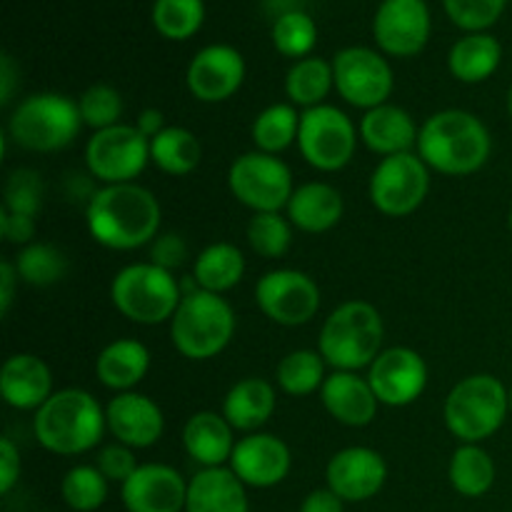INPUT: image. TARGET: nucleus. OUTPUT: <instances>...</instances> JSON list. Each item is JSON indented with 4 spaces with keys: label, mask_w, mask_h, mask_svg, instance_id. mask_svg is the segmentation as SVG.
Segmentation results:
<instances>
[{
    "label": "nucleus",
    "mask_w": 512,
    "mask_h": 512,
    "mask_svg": "<svg viewBox=\"0 0 512 512\" xmlns=\"http://www.w3.org/2000/svg\"><path fill=\"white\" fill-rule=\"evenodd\" d=\"M88 230L110 250H135L158 238L160 203L138 183L105 185L88 200Z\"/></svg>",
    "instance_id": "f257e3e1"
},
{
    "label": "nucleus",
    "mask_w": 512,
    "mask_h": 512,
    "mask_svg": "<svg viewBox=\"0 0 512 512\" xmlns=\"http://www.w3.org/2000/svg\"><path fill=\"white\" fill-rule=\"evenodd\" d=\"M490 153V130L468 110H440L420 125L418 155L438 173L473 175L488 163Z\"/></svg>",
    "instance_id": "f03ea898"
},
{
    "label": "nucleus",
    "mask_w": 512,
    "mask_h": 512,
    "mask_svg": "<svg viewBox=\"0 0 512 512\" xmlns=\"http://www.w3.org/2000/svg\"><path fill=\"white\" fill-rule=\"evenodd\" d=\"M108 420L98 400L80 388L58 390L35 410L33 430L38 443L55 455H80L103 438Z\"/></svg>",
    "instance_id": "7ed1b4c3"
},
{
    "label": "nucleus",
    "mask_w": 512,
    "mask_h": 512,
    "mask_svg": "<svg viewBox=\"0 0 512 512\" xmlns=\"http://www.w3.org/2000/svg\"><path fill=\"white\" fill-rule=\"evenodd\" d=\"M385 325L375 305L348 300L325 318L318 338V353L328 365L345 373L370 368L383 353Z\"/></svg>",
    "instance_id": "20e7f679"
},
{
    "label": "nucleus",
    "mask_w": 512,
    "mask_h": 512,
    "mask_svg": "<svg viewBox=\"0 0 512 512\" xmlns=\"http://www.w3.org/2000/svg\"><path fill=\"white\" fill-rule=\"evenodd\" d=\"M510 413V390L495 375L460 380L445 398V425L460 443H483L503 428Z\"/></svg>",
    "instance_id": "39448f33"
},
{
    "label": "nucleus",
    "mask_w": 512,
    "mask_h": 512,
    "mask_svg": "<svg viewBox=\"0 0 512 512\" xmlns=\"http://www.w3.org/2000/svg\"><path fill=\"white\" fill-rule=\"evenodd\" d=\"M235 335V313L223 295H185L170 320V338L175 350L188 360H210L223 353Z\"/></svg>",
    "instance_id": "423d86ee"
},
{
    "label": "nucleus",
    "mask_w": 512,
    "mask_h": 512,
    "mask_svg": "<svg viewBox=\"0 0 512 512\" xmlns=\"http://www.w3.org/2000/svg\"><path fill=\"white\" fill-rule=\"evenodd\" d=\"M80 105L60 93H35L13 110L8 133L20 148L33 153H55L78 138L83 128Z\"/></svg>",
    "instance_id": "0eeeda50"
},
{
    "label": "nucleus",
    "mask_w": 512,
    "mask_h": 512,
    "mask_svg": "<svg viewBox=\"0 0 512 512\" xmlns=\"http://www.w3.org/2000/svg\"><path fill=\"white\" fill-rule=\"evenodd\" d=\"M110 300L133 323L158 325L173 320L183 288L170 270L155 263H133L113 278Z\"/></svg>",
    "instance_id": "6e6552de"
},
{
    "label": "nucleus",
    "mask_w": 512,
    "mask_h": 512,
    "mask_svg": "<svg viewBox=\"0 0 512 512\" xmlns=\"http://www.w3.org/2000/svg\"><path fill=\"white\" fill-rule=\"evenodd\" d=\"M230 193L255 213H280L293 198V173L278 155L245 153L228 170Z\"/></svg>",
    "instance_id": "1a4fd4ad"
},
{
    "label": "nucleus",
    "mask_w": 512,
    "mask_h": 512,
    "mask_svg": "<svg viewBox=\"0 0 512 512\" xmlns=\"http://www.w3.org/2000/svg\"><path fill=\"white\" fill-rule=\"evenodd\" d=\"M298 145L303 158L323 173L343 170L358 148L355 123L335 105H318L300 115Z\"/></svg>",
    "instance_id": "9d476101"
},
{
    "label": "nucleus",
    "mask_w": 512,
    "mask_h": 512,
    "mask_svg": "<svg viewBox=\"0 0 512 512\" xmlns=\"http://www.w3.org/2000/svg\"><path fill=\"white\" fill-rule=\"evenodd\" d=\"M370 203L388 218H405L425 203L430 168L415 153L383 158L370 175Z\"/></svg>",
    "instance_id": "9b49d317"
},
{
    "label": "nucleus",
    "mask_w": 512,
    "mask_h": 512,
    "mask_svg": "<svg viewBox=\"0 0 512 512\" xmlns=\"http://www.w3.org/2000/svg\"><path fill=\"white\" fill-rule=\"evenodd\" d=\"M150 163V140L135 125L118 123L95 130L85 145V165L90 175L105 185L133 183Z\"/></svg>",
    "instance_id": "f8f14e48"
},
{
    "label": "nucleus",
    "mask_w": 512,
    "mask_h": 512,
    "mask_svg": "<svg viewBox=\"0 0 512 512\" xmlns=\"http://www.w3.org/2000/svg\"><path fill=\"white\" fill-rule=\"evenodd\" d=\"M335 90L345 103L355 108L373 110L388 103L393 93V68L388 60L373 48H343L333 58Z\"/></svg>",
    "instance_id": "ddd939ff"
},
{
    "label": "nucleus",
    "mask_w": 512,
    "mask_h": 512,
    "mask_svg": "<svg viewBox=\"0 0 512 512\" xmlns=\"http://www.w3.org/2000/svg\"><path fill=\"white\" fill-rule=\"evenodd\" d=\"M255 300L265 318L285 328H298L318 315L320 288L303 270L280 268L270 270L258 280Z\"/></svg>",
    "instance_id": "4468645a"
},
{
    "label": "nucleus",
    "mask_w": 512,
    "mask_h": 512,
    "mask_svg": "<svg viewBox=\"0 0 512 512\" xmlns=\"http://www.w3.org/2000/svg\"><path fill=\"white\" fill-rule=\"evenodd\" d=\"M430 8L425 0H383L373 20L380 50L395 58H413L428 45Z\"/></svg>",
    "instance_id": "2eb2a0df"
},
{
    "label": "nucleus",
    "mask_w": 512,
    "mask_h": 512,
    "mask_svg": "<svg viewBox=\"0 0 512 512\" xmlns=\"http://www.w3.org/2000/svg\"><path fill=\"white\" fill-rule=\"evenodd\" d=\"M368 380L380 405L405 408L428 388V365L413 348H388L370 365Z\"/></svg>",
    "instance_id": "dca6fc26"
},
{
    "label": "nucleus",
    "mask_w": 512,
    "mask_h": 512,
    "mask_svg": "<svg viewBox=\"0 0 512 512\" xmlns=\"http://www.w3.org/2000/svg\"><path fill=\"white\" fill-rule=\"evenodd\" d=\"M325 478H328V488L343 503H363L383 490L388 480V463L378 450L355 445L330 458Z\"/></svg>",
    "instance_id": "f3484780"
},
{
    "label": "nucleus",
    "mask_w": 512,
    "mask_h": 512,
    "mask_svg": "<svg viewBox=\"0 0 512 512\" xmlns=\"http://www.w3.org/2000/svg\"><path fill=\"white\" fill-rule=\"evenodd\" d=\"M185 80L200 103H223L243 85L245 58L233 45H208L190 60Z\"/></svg>",
    "instance_id": "a211bd4d"
},
{
    "label": "nucleus",
    "mask_w": 512,
    "mask_h": 512,
    "mask_svg": "<svg viewBox=\"0 0 512 512\" xmlns=\"http://www.w3.org/2000/svg\"><path fill=\"white\" fill-rule=\"evenodd\" d=\"M123 505L128 512H185L188 483L175 468L145 463L123 483Z\"/></svg>",
    "instance_id": "6ab92c4d"
},
{
    "label": "nucleus",
    "mask_w": 512,
    "mask_h": 512,
    "mask_svg": "<svg viewBox=\"0 0 512 512\" xmlns=\"http://www.w3.org/2000/svg\"><path fill=\"white\" fill-rule=\"evenodd\" d=\"M290 448L270 433H250L235 443L230 470L243 480L245 488H273L290 473Z\"/></svg>",
    "instance_id": "aec40b11"
},
{
    "label": "nucleus",
    "mask_w": 512,
    "mask_h": 512,
    "mask_svg": "<svg viewBox=\"0 0 512 512\" xmlns=\"http://www.w3.org/2000/svg\"><path fill=\"white\" fill-rule=\"evenodd\" d=\"M108 430L128 448H150L165 430V418L153 398L140 393H118L105 408Z\"/></svg>",
    "instance_id": "412c9836"
},
{
    "label": "nucleus",
    "mask_w": 512,
    "mask_h": 512,
    "mask_svg": "<svg viewBox=\"0 0 512 512\" xmlns=\"http://www.w3.org/2000/svg\"><path fill=\"white\" fill-rule=\"evenodd\" d=\"M320 400L325 410L348 428H365L373 423L380 405L378 395L370 388V380L360 378L358 373H345V370H335L325 378Z\"/></svg>",
    "instance_id": "4be33fe9"
},
{
    "label": "nucleus",
    "mask_w": 512,
    "mask_h": 512,
    "mask_svg": "<svg viewBox=\"0 0 512 512\" xmlns=\"http://www.w3.org/2000/svg\"><path fill=\"white\" fill-rule=\"evenodd\" d=\"M0 395L15 410H40L53 395V375L33 353L10 355L0 370Z\"/></svg>",
    "instance_id": "5701e85b"
},
{
    "label": "nucleus",
    "mask_w": 512,
    "mask_h": 512,
    "mask_svg": "<svg viewBox=\"0 0 512 512\" xmlns=\"http://www.w3.org/2000/svg\"><path fill=\"white\" fill-rule=\"evenodd\" d=\"M418 135L420 130L413 115L400 105H378L373 110H365L360 120V140L383 158L413 153V148H418Z\"/></svg>",
    "instance_id": "b1692460"
},
{
    "label": "nucleus",
    "mask_w": 512,
    "mask_h": 512,
    "mask_svg": "<svg viewBox=\"0 0 512 512\" xmlns=\"http://www.w3.org/2000/svg\"><path fill=\"white\" fill-rule=\"evenodd\" d=\"M183 445L185 453L203 468H223L225 463H230L235 450L233 425L225 420V415L200 410L185 423Z\"/></svg>",
    "instance_id": "393cba45"
},
{
    "label": "nucleus",
    "mask_w": 512,
    "mask_h": 512,
    "mask_svg": "<svg viewBox=\"0 0 512 512\" xmlns=\"http://www.w3.org/2000/svg\"><path fill=\"white\" fill-rule=\"evenodd\" d=\"M185 512H250L243 480L230 468H203L188 483Z\"/></svg>",
    "instance_id": "a878e982"
},
{
    "label": "nucleus",
    "mask_w": 512,
    "mask_h": 512,
    "mask_svg": "<svg viewBox=\"0 0 512 512\" xmlns=\"http://www.w3.org/2000/svg\"><path fill=\"white\" fill-rule=\"evenodd\" d=\"M343 195L330 183H305L295 188L288 203V218L303 233H325L343 218Z\"/></svg>",
    "instance_id": "bb28decb"
},
{
    "label": "nucleus",
    "mask_w": 512,
    "mask_h": 512,
    "mask_svg": "<svg viewBox=\"0 0 512 512\" xmlns=\"http://www.w3.org/2000/svg\"><path fill=\"white\" fill-rule=\"evenodd\" d=\"M150 370V353L140 340L118 338L100 350L95 375L115 393H130Z\"/></svg>",
    "instance_id": "cd10ccee"
},
{
    "label": "nucleus",
    "mask_w": 512,
    "mask_h": 512,
    "mask_svg": "<svg viewBox=\"0 0 512 512\" xmlns=\"http://www.w3.org/2000/svg\"><path fill=\"white\" fill-rule=\"evenodd\" d=\"M275 413V390L263 378H245L228 390L223 400V415L233 430L258 433Z\"/></svg>",
    "instance_id": "c85d7f7f"
},
{
    "label": "nucleus",
    "mask_w": 512,
    "mask_h": 512,
    "mask_svg": "<svg viewBox=\"0 0 512 512\" xmlns=\"http://www.w3.org/2000/svg\"><path fill=\"white\" fill-rule=\"evenodd\" d=\"M503 60L500 40L490 33H468L453 45L448 55V68L460 83H483Z\"/></svg>",
    "instance_id": "c756f323"
},
{
    "label": "nucleus",
    "mask_w": 512,
    "mask_h": 512,
    "mask_svg": "<svg viewBox=\"0 0 512 512\" xmlns=\"http://www.w3.org/2000/svg\"><path fill=\"white\" fill-rule=\"evenodd\" d=\"M200 160H203V145L193 130L168 125L163 133L150 140V163L165 175L183 178L198 168Z\"/></svg>",
    "instance_id": "7c9ffc66"
},
{
    "label": "nucleus",
    "mask_w": 512,
    "mask_h": 512,
    "mask_svg": "<svg viewBox=\"0 0 512 512\" xmlns=\"http://www.w3.org/2000/svg\"><path fill=\"white\" fill-rule=\"evenodd\" d=\"M245 258L233 243H213L195 258L193 278L205 293L223 295L243 280Z\"/></svg>",
    "instance_id": "2f4dec72"
},
{
    "label": "nucleus",
    "mask_w": 512,
    "mask_h": 512,
    "mask_svg": "<svg viewBox=\"0 0 512 512\" xmlns=\"http://www.w3.org/2000/svg\"><path fill=\"white\" fill-rule=\"evenodd\" d=\"M450 485L465 498H483L495 483V463L478 443H463L450 458Z\"/></svg>",
    "instance_id": "473e14b6"
},
{
    "label": "nucleus",
    "mask_w": 512,
    "mask_h": 512,
    "mask_svg": "<svg viewBox=\"0 0 512 512\" xmlns=\"http://www.w3.org/2000/svg\"><path fill=\"white\" fill-rule=\"evenodd\" d=\"M333 85V63H328V60L323 58H303L288 70L285 93H288L290 103L310 110L323 105V100L328 98Z\"/></svg>",
    "instance_id": "72a5a7b5"
},
{
    "label": "nucleus",
    "mask_w": 512,
    "mask_h": 512,
    "mask_svg": "<svg viewBox=\"0 0 512 512\" xmlns=\"http://www.w3.org/2000/svg\"><path fill=\"white\" fill-rule=\"evenodd\" d=\"M298 133L300 115L293 103L268 105L263 113H258L253 128H250L255 148L268 155H278L285 148H290L298 140Z\"/></svg>",
    "instance_id": "f704fd0d"
},
{
    "label": "nucleus",
    "mask_w": 512,
    "mask_h": 512,
    "mask_svg": "<svg viewBox=\"0 0 512 512\" xmlns=\"http://www.w3.org/2000/svg\"><path fill=\"white\" fill-rule=\"evenodd\" d=\"M275 378H278L283 393L293 395V398L315 393L325 383L323 355L318 350H293V353H288L280 360Z\"/></svg>",
    "instance_id": "c9c22d12"
},
{
    "label": "nucleus",
    "mask_w": 512,
    "mask_h": 512,
    "mask_svg": "<svg viewBox=\"0 0 512 512\" xmlns=\"http://www.w3.org/2000/svg\"><path fill=\"white\" fill-rule=\"evenodd\" d=\"M15 270L23 283L33 288H48L68 273V258L60 248L50 243H30L15 258Z\"/></svg>",
    "instance_id": "e433bc0d"
},
{
    "label": "nucleus",
    "mask_w": 512,
    "mask_h": 512,
    "mask_svg": "<svg viewBox=\"0 0 512 512\" xmlns=\"http://www.w3.org/2000/svg\"><path fill=\"white\" fill-rule=\"evenodd\" d=\"M65 505L75 512H95L108 500V478L95 465H75L60 483Z\"/></svg>",
    "instance_id": "4c0bfd02"
},
{
    "label": "nucleus",
    "mask_w": 512,
    "mask_h": 512,
    "mask_svg": "<svg viewBox=\"0 0 512 512\" xmlns=\"http://www.w3.org/2000/svg\"><path fill=\"white\" fill-rule=\"evenodd\" d=\"M205 20L203 0H155L153 25L163 38L188 40Z\"/></svg>",
    "instance_id": "58836bf2"
},
{
    "label": "nucleus",
    "mask_w": 512,
    "mask_h": 512,
    "mask_svg": "<svg viewBox=\"0 0 512 512\" xmlns=\"http://www.w3.org/2000/svg\"><path fill=\"white\" fill-rule=\"evenodd\" d=\"M318 43V25L303 10H288L273 25V45L285 58L303 60Z\"/></svg>",
    "instance_id": "ea45409f"
},
{
    "label": "nucleus",
    "mask_w": 512,
    "mask_h": 512,
    "mask_svg": "<svg viewBox=\"0 0 512 512\" xmlns=\"http://www.w3.org/2000/svg\"><path fill=\"white\" fill-rule=\"evenodd\" d=\"M290 220L280 213H255L248 223V243L260 258H283L293 243Z\"/></svg>",
    "instance_id": "a19ab883"
},
{
    "label": "nucleus",
    "mask_w": 512,
    "mask_h": 512,
    "mask_svg": "<svg viewBox=\"0 0 512 512\" xmlns=\"http://www.w3.org/2000/svg\"><path fill=\"white\" fill-rule=\"evenodd\" d=\"M80 115H83V123L90 125L93 130H105L113 128L120 123V115H123V98H120L118 90L113 85H90L78 100Z\"/></svg>",
    "instance_id": "79ce46f5"
},
{
    "label": "nucleus",
    "mask_w": 512,
    "mask_h": 512,
    "mask_svg": "<svg viewBox=\"0 0 512 512\" xmlns=\"http://www.w3.org/2000/svg\"><path fill=\"white\" fill-rule=\"evenodd\" d=\"M5 203L3 208L15 215H30L35 218L43 208V180L40 173L30 168H18L5 180Z\"/></svg>",
    "instance_id": "37998d69"
},
{
    "label": "nucleus",
    "mask_w": 512,
    "mask_h": 512,
    "mask_svg": "<svg viewBox=\"0 0 512 512\" xmlns=\"http://www.w3.org/2000/svg\"><path fill=\"white\" fill-rule=\"evenodd\" d=\"M443 5L458 28L468 33H485V28L498 23L508 0H443Z\"/></svg>",
    "instance_id": "c03bdc74"
},
{
    "label": "nucleus",
    "mask_w": 512,
    "mask_h": 512,
    "mask_svg": "<svg viewBox=\"0 0 512 512\" xmlns=\"http://www.w3.org/2000/svg\"><path fill=\"white\" fill-rule=\"evenodd\" d=\"M95 468L108 478V483L123 485L125 480L140 468V465L138 460H135L133 448H128V445L123 443H115V445H105V448L100 450Z\"/></svg>",
    "instance_id": "a18cd8bd"
},
{
    "label": "nucleus",
    "mask_w": 512,
    "mask_h": 512,
    "mask_svg": "<svg viewBox=\"0 0 512 512\" xmlns=\"http://www.w3.org/2000/svg\"><path fill=\"white\" fill-rule=\"evenodd\" d=\"M185 260H188V243H185L180 235L165 233L153 240V248H150V263L160 265V268L173 273V270L180 268Z\"/></svg>",
    "instance_id": "49530a36"
},
{
    "label": "nucleus",
    "mask_w": 512,
    "mask_h": 512,
    "mask_svg": "<svg viewBox=\"0 0 512 512\" xmlns=\"http://www.w3.org/2000/svg\"><path fill=\"white\" fill-rule=\"evenodd\" d=\"M0 233L5 240L15 245H30L35 238V218L30 215H15L8 210H0Z\"/></svg>",
    "instance_id": "de8ad7c7"
},
{
    "label": "nucleus",
    "mask_w": 512,
    "mask_h": 512,
    "mask_svg": "<svg viewBox=\"0 0 512 512\" xmlns=\"http://www.w3.org/2000/svg\"><path fill=\"white\" fill-rule=\"evenodd\" d=\"M20 478V453L13 440H0V493L8 495Z\"/></svg>",
    "instance_id": "09e8293b"
},
{
    "label": "nucleus",
    "mask_w": 512,
    "mask_h": 512,
    "mask_svg": "<svg viewBox=\"0 0 512 512\" xmlns=\"http://www.w3.org/2000/svg\"><path fill=\"white\" fill-rule=\"evenodd\" d=\"M343 500L330 488H318L308 493V498L300 505V512H343Z\"/></svg>",
    "instance_id": "8fccbe9b"
},
{
    "label": "nucleus",
    "mask_w": 512,
    "mask_h": 512,
    "mask_svg": "<svg viewBox=\"0 0 512 512\" xmlns=\"http://www.w3.org/2000/svg\"><path fill=\"white\" fill-rule=\"evenodd\" d=\"M18 270L10 260H3L0 263V315L10 313V305H13L15 298V285H18Z\"/></svg>",
    "instance_id": "3c124183"
},
{
    "label": "nucleus",
    "mask_w": 512,
    "mask_h": 512,
    "mask_svg": "<svg viewBox=\"0 0 512 512\" xmlns=\"http://www.w3.org/2000/svg\"><path fill=\"white\" fill-rule=\"evenodd\" d=\"M135 128H138L140 133L145 135V138L153 140L155 135L163 133V130L168 128V125H165V115L160 113V110L148 108V110H143V113H140L138 120H135Z\"/></svg>",
    "instance_id": "603ef678"
},
{
    "label": "nucleus",
    "mask_w": 512,
    "mask_h": 512,
    "mask_svg": "<svg viewBox=\"0 0 512 512\" xmlns=\"http://www.w3.org/2000/svg\"><path fill=\"white\" fill-rule=\"evenodd\" d=\"M13 85H15V65L13 60H10V55H3V58H0V103L3 105L10 103Z\"/></svg>",
    "instance_id": "864d4df0"
},
{
    "label": "nucleus",
    "mask_w": 512,
    "mask_h": 512,
    "mask_svg": "<svg viewBox=\"0 0 512 512\" xmlns=\"http://www.w3.org/2000/svg\"><path fill=\"white\" fill-rule=\"evenodd\" d=\"M508 113H510V118H512V85H510V90H508Z\"/></svg>",
    "instance_id": "5fc2aeb1"
},
{
    "label": "nucleus",
    "mask_w": 512,
    "mask_h": 512,
    "mask_svg": "<svg viewBox=\"0 0 512 512\" xmlns=\"http://www.w3.org/2000/svg\"><path fill=\"white\" fill-rule=\"evenodd\" d=\"M510 413H512V385H510Z\"/></svg>",
    "instance_id": "6e6d98bb"
},
{
    "label": "nucleus",
    "mask_w": 512,
    "mask_h": 512,
    "mask_svg": "<svg viewBox=\"0 0 512 512\" xmlns=\"http://www.w3.org/2000/svg\"><path fill=\"white\" fill-rule=\"evenodd\" d=\"M510 230H512V205H510Z\"/></svg>",
    "instance_id": "4d7b16f0"
}]
</instances>
